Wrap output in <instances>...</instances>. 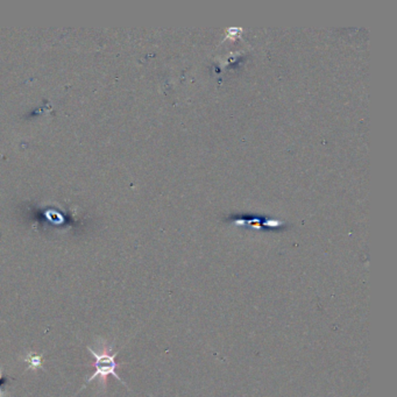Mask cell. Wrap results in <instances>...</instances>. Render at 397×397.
Listing matches in <instances>:
<instances>
[{"label":"cell","mask_w":397,"mask_h":397,"mask_svg":"<svg viewBox=\"0 0 397 397\" xmlns=\"http://www.w3.org/2000/svg\"><path fill=\"white\" fill-rule=\"evenodd\" d=\"M88 350L89 352L93 355V358H95L93 367H95V373L87 380L85 385H88L89 382H91L93 378H98V376H103L104 378H106V376H109V375H113L118 381L122 382L124 385H126L125 382L122 381V378H119V375L117 374V368H118L119 363L115 361V356L118 355L119 352H117L115 354H107V353L98 354V353H95L91 348H88Z\"/></svg>","instance_id":"obj_1"}]
</instances>
